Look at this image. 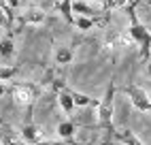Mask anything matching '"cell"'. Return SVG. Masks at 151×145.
Here are the masks:
<instances>
[{
  "label": "cell",
  "mask_w": 151,
  "mask_h": 145,
  "mask_svg": "<svg viewBox=\"0 0 151 145\" xmlns=\"http://www.w3.org/2000/svg\"><path fill=\"white\" fill-rule=\"evenodd\" d=\"M128 19H130V26H128V34L134 43L140 47V58L147 60L151 54V30L138 19L136 15V2L128 4Z\"/></svg>",
  "instance_id": "cell-1"
},
{
  "label": "cell",
  "mask_w": 151,
  "mask_h": 145,
  "mask_svg": "<svg viewBox=\"0 0 151 145\" xmlns=\"http://www.w3.org/2000/svg\"><path fill=\"white\" fill-rule=\"evenodd\" d=\"M115 81H111L106 92H104V96L102 100L96 105V115H98V126L100 128H104L109 134H113L115 132V126H113V102H115Z\"/></svg>",
  "instance_id": "cell-2"
},
{
  "label": "cell",
  "mask_w": 151,
  "mask_h": 145,
  "mask_svg": "<svg viewBox=\"0 0 151 145\" xmlns=\"http://www.w3.org/2000/svg\"><path fill=\"white\" fill-rule=\"evenodd\" d=\"M9 94L13 96V100L19 107H26L30 113H32V107L38 98V88L32 83H15L13 88H9Z\"/></svg>",
  "instance_id": "cell-3"
},
{
  "label": "cell",
  "mask_w": 151,
  "mask_h": 145,
  "mask_svg": "<svg viewBox=\"0 0 151 145\" xmlns=\"http://www.w3.org/2000/svg\"><path fill=\"white\" fill-rule=\"evenodd\" d=\"M124 94L130 98V102H132L138 111L151 113V98H149V94L143 88H138V86H126L124 88Z\"/></svg>",
  "instance_id": "cell-4"
},
{
  "label": "cell",
  "mask_w": 151,
  "mask_h": 145,
  "mask_svg": "<svg viewBox=\"0 0 151 145\" xmlns=\"http://www.w3.org/2000/svg\"><path fill=\"white\" fill-rule=\"evenodd\" d=\"M22 139L26 141V143H30V145H36L38 141H43V132H41V128L36 126V124H26V126L22 128Z\"/></svg>",
  "instance_id": "cell-5"
},
{
  "label": "cell",
  "mask_w": 151,
  "mask_h": 145,
  "mask_svg": "<svg viewBox=\"0 0 151 145\" xmlns=\"http://www.w3.org/2000/svg\"><path fill=\"white\" fill-rule=\"evenodd\" d=\"M45 11H41V9H28V11L22 15V24H28V26H43L45 24Z\"/></svg>",
  "instance_id": "cell-6"
},
{
  "label": "cell",
  "mask_w": 151,
  "mask_h": 145,
  "mask_svg": "<svg viewBox=\"0 0 151 145\" xmlns=\"http://www.w3.org/2000/svg\"><path fill=\"white\" fill-rule=\"evenodd\" d=\"M15 56V41H13V36H2L0 38V60H11Z\"/></svg>",
  "instance_id": "cell-7"
},
{
  "label": "cell",
  "mask_w": 151,
  "mask_h": 145,
  "mask_svg": "<svg viewBox=\"0 0 151 145\" xmlns=\"http://www.w3.org/2000/svg\"><path fill=\"white\" fill-rule=\"evenodd\" d=\"M55 132H58V137H60V139H64V141H73L75 132H77V126H75V122L66 120V122H60V124H58Z\"/></svg>",
  "instance_id": "cell-8"
},
{
  "label": "cell",
  "mask_w": 151,
  "mask_h": 145,
  "mask_svg": "<svg viewBox=\"0 0 151 145\" xmlns=\"http://www.w3.org/2000/svg\"><path fill=\"white\" fill-rule=\"evenodd\" d=\"M73 13L77 15H85V17H94L98 15V11L89 4V2H83V0H73Z\"/></svg>",
  "instance_id": "cell-9"
},
{
  "label": "cell",
  "mask_w": 151,
  "mask_h": 145,
  "mask_svg": "<svg viewBox=\"0 0 151 145\" xmlns=\"http://www.w3.org/2000/svg\"><path fill=\"white\" fill-rule=\"evenodd\" d=\"M113 137H115L119 143H124V145H143V141H140L132 130H115Z\"/></svg>",
  "instance_id": "cell-10"
},
{
  "label": "cell",
  "mask_w": 151,
  "mask_h": 145,
  "mask_svg": "<svg viewBox=\"0 0 151 145\" xmlns=\"http://www.w3.org/2000/svg\"><path fill=\"white\" fill-rule=\"evenodd\" d=\"M53 60H55V64H60V66H66V64H70L73 62V49L70 47H58L55 49V54H53Z\"/></svg>",
  "instance_id": "cell-11"
},
{
  "label": "cell",
  "mask_w": 151,
  "mask_h": 145,
  "mask_svg": "<svg viewBox=\"0 0 151 145\" xmlns=\"http://www.w3.org/2000/svg\"><path fill=\"white\" fill-rule=\"evenodd\" d=\"M68 92H70V96H73V100H75V107H89V105H98V102H96L92 96H87V94H81V92L70 90V88H68Z\"/></svg>",
  "instance_id": "cell-12"
},
{
  "label": "cell",
  "mask_w": 151,
  "mask_h": 145,
  "mask_svg": "<svg viewBox=\"0 0 151 145\" xmlns=\"http://www.w3.org/2000/svg\"><path fill=\"white\" fill-rule=\"evenodd\" d=\"M73 26H77L81 32H89V30L96 26V19L94 17H85V15H75V24Z\"/></svg>",
  "instance_id": "cell-13"
},
{
  "label": "cell",
  "mask_w": 151,
  "mask_h": 145,
  "mask_svg": "<svg viewBox=\"0 0 151 145\" xmlns=\"http://www.w3.org/2000/svg\"><path fill=\"white\" fill-rule=\"evenodd\" d=\"M60 13L64 15L68 24H75V13H73V0H60Z\"/></svg>",
  "instance_id": "cell-14"
},
{
  "label": "cell",
  "mask_w": 151,
  "mask_h": 145,
  "mask_svg": "<svg viewBox=\"0 0 151 145\" xmlns=\"http://www.w3.org/2000/svg\"><path fill=\"white\" fill-rule=\"evenodd\" d=\"M102 2V9L104 11H111V9H119V7H126L130 0H100Z\"/></svg>",
  "instance_id": "cell-15"
},
{
  "label": "cell",
  "mask_w": 151,
  "mask_h": 145,
  "mask_svg": "<svg viewBox=\"0 0 151 145\" xmlns=\"http://www.w3.org/2000/svg\"><path fill=\"white\" fill-rule=\"evenodd\" d=\"M17 75V68L15 66H0V81H9Z\"/></svg>",
  "instance_id": "cell-16"
},
{
  "label": "cell",
  "mask_w": 151,
  "mask_h": 145,
  "mask_svg": "<svg viewBox=\"0 0 151 145\" xmlns=\"http://www.w3.org/2000/svg\"><path fill=\"white\" fill-rule=\"evenodd\" d=\"M0 145H19L11 134H6V132H0Z\"/></svg>",
  "instance_id": "cell-17"
},
{
  "label": "cell",
  "mask_w": 151,
  "mask_h": 145,
  "mask_svg": "<svg viewBox=\"0 0 151 145\" xmlns=\"http://www.w3.org/2000/svg\"><path fill=\"white\" fill-rule=\"evenodd\" d=\"M36 145H77L75 141H64V139H60V141H38Z\"/></svg>",
  "instance_id": "cell-18"
},
{
  "label": "cell",
  "mask_w": 151,
  "mask_h": 145,
  "mask_svg": "<svg viewBox=\"0 0 151 145\" xmlns=\"http://www.w3.org/2000/svg\"><path fill=\"white\" fill-rule=\"evenodd\" d=\"M11 24H13V19L9 17L4 11H0V28H4V30H6V28L11 26Z\"/></svg>",
  "instance_id": "cell-19"
},
{
  "label": "cell",
  "mask_w": 151,
  "mask_h": 145,
  "mask_svg": "<svg viewBox=\"0 0 151 145\" xmlns=\"http://www.w3.org/2000/svg\"><path fill=\"white\" fill-rule=\"evenodd\" d=\"M0 11H4V13H6L9 17L13 19V9L9 7V4H6V0H0Z\"/></svg>",
  "instance_id": "cell-20"
},
{
  "label": "cell",
  "mask_w": 151,
  "mask_h": 145,
  "mask_svg": "<svg viewBox=\"0 0 151 145\" xmlns=\"http://www.w3.org/2000/svg\"><path fill=\"white\" fill-rule=\"evenodd\" d=\"M6 4L11 9H19V4H22V0H6Z\"/></svg>",
  "instance_id": "cell-21"
},
{
  "label": "cell",
  "mask_w": 151,
  "mask_h": 145,
  "mask_svg": "<svg viewBox=\"0 0 151 145\" xmlns=\"http://www.w3.org/2000/svg\"><path fill=\"white\" fill-rule=\"evenodd\" d=\"M4 94H9V88L4 86V81H0V96H4Z\"/></svg>",
  "instance_id": "cell-22"
},
{
  "label": "cell",
  "mask_w": 151,
  "mask_h": 145,
  "mask_svg": "<svg viewBox=\"0 0 151 145\" xmlns=\"http://www.w3.org/2000/svg\"><path fill=\"white\" fill-rule=\"evenodd\" d=\"M147 75L151 77V60H147Z\"/></svg>",
  "instance_id": "cell-23"
},
{
  "label": "cell",
  "mask_w": 151,
  "mask_h": 145,
  "mask_svg": "<svg viewBox=\"0 0 151 145\" xmlns=\"http://www.w3.org/2000/svg\"><path fill=\"white\" fill-rule=\"evenodd\" d=\"M83 2H89V4H94V2H100V0H83Z\"/></svg>",
  "instance_id": "cell-24"
},
{
  "label": "cell",
  "mask_w": 151,
  "mask_h": 145,
  "mask_svg": "<svg viewBox=\"0 0 151 145\" xmlns=\"http://www.w3.org/2000/svg\"><path fill=\"white\" fill-rule=\"evenodd\" d=\"M98 145H109V141H102V143H98Z\"/></svg>",
  "instance_id": "cell-25"
},
{
  "label": "cell",
  "mask_w": 151,
  "mask_h": 145,
  "mask_svg": "<svg viewBox=\"0 0 151 145\" xmlns=\"http://www.w3.org/2000/svg\"><path fill=\"white\" fill-rule=\"evenodd\" d=\"M145 2H147V4H151V0H145Z\"/></svg>",
  "instance_id": "cell-26"
},
{
  "label": "cell",
  "mask_w": 151,
  "mask_h": 145,
  "mask_svg": "<svg viewBox=\"0 0 151 145\" xmlns=\"http://www.w3.org/2000/svg\"><path fill=\"white\" fill-rule=\"evenodd\" d=\"M149 98H151V92H149Z\"/></svg>",
  "instance_id": "cell-27"
},
{
  "label": "cell",
  "mask_w": 151,
  "mask_h": 145,
  "mask_svg": "<svg viewBox=\"0 0 151 145\" xmlns=\"http://www.w3.org/2000/svg\"><path fill=\"white\" fill-rule=\"evenodd\" d=\"M55 2H60V0H55Z\"/></svg>",
  "instance_id": "cell-28"
}]
</instances>
